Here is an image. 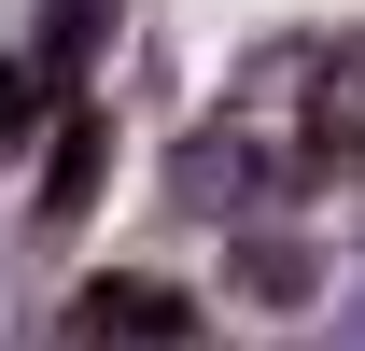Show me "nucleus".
<instances>
[{
  "label": "nucleus",
  "instance_id": "obj_1",
  "mask_svg": "<svg viewBox=\"0 0 365 351\" xmlns=\"http://www.w3.org/2000/svg\"><path fill=\"white\" fill-rule=\"evenodd\" d=\"M71 337L85 351H182V295L169 281H85L71 295Z\"/></svg>",
  "mask_w": 365,
  "mask_h": 351
},
{
  "label": "nucleus",
  "instance_id": "obj_2",
  "mask_svg": "<svg viewBox=\"0 0 365 351\" xmlns=\"http://www.w3.org/2000/svg\"><path fill=\"white\" fill-rule=\"evenodd\" d=\"M98 169H113V127H98V113H71V141H56V169H43V197H29V211H43V225H85V211H98Z\"/></svg>",
  "mask_w": 365,
  "mask_h": 351
}]
</instances>
